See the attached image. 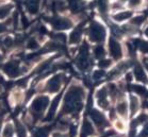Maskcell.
<instances>
[{
	"instance_id": "1",
	"label": "cell",
	"mask_w": 148,
	"mask_h": 137,
	"mask_svg": "<svg viewBox=\"0 0 148 137\" xmlns=\"http://www.w3.org/2000/svg\"><path fill=\"white\" fill-rule=\"evenodd\" d=\"M84 97V90L82 87L74 85L65 95L63 110L65 113H77L82 107V99Z\"/></svg>"
},
{
	"instance_id": "26",
	"label": "cell",
	"mask_w": 148,
	"mask_h": 137,
	"mask_svg": "<svg viewBox=\"0 0 148 137\" xmlns=\"http://www.w3.org/2000/svg\"><path fill=\"white\" fill-rule=\"evenodd\" d=\"M142 3V0H129V7L134 9V7H140Z\"/></svg>"
},
{
	"instance_id": "6",
	"label": "cell",
	"mask_w": 148,
	"mask_h": 137,
	"mask_svg": "<svg viewBox=\"0 0 148 137\" xmlns=\"http://www.w3.org/2000/svg\"><path fill=\"white\" fill-rule=\"evenodd\" d=\"M51 26L56 29V30H67L71 27V21L67 18H63V17H54L51 18L50 20Z\"/></svg>"
},
{
	"instance_id": "33",
	"label": "cell",
	"mask_w": 148,
	"mask_h": 137,
	"mask_svg": "<svg viewBox=\"0 0 148 137\" xmlns=\"http://www.w3.org/2000/svg\"><path fill=\"white\" fill-rule=\"evenodd\" d=\"M145 34H146V35H147V36H148V28H147V29H146V31H145Z\"/></svg>"
},
{
	"instance_id": "32",
	"label": "cell",
	"mask_w": 148,
	"mask_h": 137,
	"mask_svg": "<svg viewBox=\"0 0 148 137\" xmlns=\"http://www.w3.org/2000/svg\"><path fill=\"white\" fill-rule=\"evenodd\" d=\"M53 137H65V136L61 133H56V134H53Z\"/></svg>"
},
{
	"instance_id": "25",
	"label": "cell",
	"mask_w": 148,
	"mask_h": 137,
	"mask_svg": "<svg viewBox=\"0 0 148 137\" xmlns=\"http://www.w3.org/2000/svg\"><path fill=\"white\" fill-rule=\"evenodd\" d=\"M111 60H102L100 61V63H99V67H101V68H108V67L111 66Z\"/></svg>"
},
{
	"instance_id": "35",
	"label": "cell",
	"mask_w": 148,
	"mask_h": 137,
	"mask_svg": "<svg viewBox=\"0 0 148 137\" xmlns=\"http://www.w3.org/2000/svg\"><path fill=\"white\" fill-rule=\"evenodd\" d=\"M1 60H2V57H1V54H0V62H1Z\"/></svg>"
},
{
	"instance_id": "36",
	"label": "cell",
	"mask_w": 148,
	"mask_h": 137,
	"mask_svg": "<svg viewBox=\"0 0 148 137\" xmlns=\"http://www.w3.org/2000/svg\"><path fill=\"white\" fill-rule=\"evenodd\" d=\"M0 131H1V122H0Z\"/></svg>"
},
{
	"instance_id": "23",
	"label": "cell",
	"mask_w": 148,
	"mask_h": 137,
	"mask_svg": "<svg viewBox=\"0 0 148 137\" xmlns=\"http://www.w3.org/2000/svg\"><path fill=\"white\" fill-rule=\"evenodd\" d=\"M12 98H13V100L15 102H19L21 100V98H23V94H21V91L20 90H15L13 94H12Z\"/></svg>"
},
{
	"instance_id": "14",
	"label": "cell",
	"mask_w": 148,
	"mask_h": 137,
	"mask_svg": "<svg viewBox=\"0 0 148 137\" xmlns=\"http://www.w3.org/2000/svg\"><path fill=\"white\" fill-rule=\"evenodd\" d=\"M83 1L82 0H69L68 1V7L73 12H80L83 9Z\"/></svg>"
},
{
	"instance_id": "4",
	"label": "cell",
	"mask_w": 148,
	"mask_h": 137,
	"mask_svg": "<svg viewBox=\"0 0 148 137\" xmlns=\"http://www.w3.org/2000/svg\"><path fill=\"white\" fill-rule=\"evenodd\" d=\"M2 69H3L4 74H7L9 78H12V79L19 77L20 74L25 71V68L20 66L17 61H10V62H8L7 64L3 65Z\"/></svg>"
},
{
	"instance_id": "10",
	"label": "cell",
	"mask_w": 148,
	"mask_h": 137,
	"mask_svg": "<svg viewBox=\"0 0 148 137\" xmlns=\"http://www.w3.org/2000/svg\"><path fill=\"white\" fill-rule=\"evenodd\" d=\"M91 117H92V119H93V121L95 122V124L98 125V127H102V125H104V123H106L103 115L101 113H99L98 110H92Z\"/></svg>"
},
{
	"instance_id": "30",
	"label": "cell",
	"mask_w": 148,
	"mask_h": 137,
	"mask_svg": "<svg viewBox=\"0 0 148 137\" xmlns=\"http://www.w3.org/2000/svg\"><path fill=\"white\" fill-rule=\"evenodd\" d=\"M138 48L141 49L143 52H148V43H141V45H138Z\"/></svg>"
},
{
	"instance_id": "29",
	"label": "cell",
	"mask_w": 148,
	"mask_h": 137,
	"mask_svg": "<svg viewBox=\"0 0 148 137\" xmlns=\"http://www.w3.org/2000/svg\"><path fill=\"white\" fill-rule=\"evenodd\" d=\"M115 127H116V129H117L118 131H124L125 130L124 122H121V121H119V120L115 121Z\"/></svg>"
},
{
	"instance_id": "18",
	"label": "cell",
	"mask_w": 148,
	"mask_h": 137,
	"mask_svg": "<svg viewBox=\"0 0 148 137\" xmlns=\"http://www.w3.org/2000/svg\"><path fill=\"white\" fill-rule=\"evenodd\" d=\"M15 129H16V133L18 137H27V130L25 125H23L21 122L16 121L15 122Z\"/></svg>"
},
{
	"instance_id": "8",
	"label": "cell",
	"mask_w": 148,
	"mask_h": 137,
	"mask_svg": "<svg viewBox=\"0 0 148 137\" xmlns=\"http://www.w3.org/2000/svg\"><path fill=\"white\" fill-rule=\"evenodd\" d=\"M110 53L115 60H118L119 57H121V47L117 40H110Z\"/></svg>"
},
{
	"instance_id": "34",
	"label": "cell",
	"mask_w": 148,
	"mask_h": 137,
	"mask_svg": "<svg viewBox=\"0 0 148 137\" xmlns=\"http://www.w3.org/2000/svg\"><path fill=\"white\" fill-rule=\"evenodd\" d=\"M145 66H146V69H147V70H148V63L146 64V65H145Z\"/></svg>"
},
{
	"instance_id": "9",
	"label": "cell",
	"mask_w": 148,
	"mask_h": 137,
	"mask_svg": "<svg viewBox=\"0 0 148 137\" xmlns=\"http://www.w3.org/2000/svg\"><path fill=\"white\" fill-rule=\"evenodd\" d=\"M13 4L12 3H4L0 5V20L5 19L7 17H9L12 13L13 10Z\"/></svg>"
},
{
	"instance_id": "19",
	"label": "cell",
	"mask_w": 148,
	"mask_h": 137,
	"mask_svg": "<svg viewBox=\"0 0 148 137\" xmlns=\"http://www.w3.org/2000/svg\"><path fill=\"white\" fill-rule=\"evenodd\" d=\"M129 107H130L132 114H134L135 112L138 110V107H140V101H138V97H135V96H131V97H130Z\"/></svg>"
},
{
	"instance_id": "3",
	"label": "cell",
	"mask_w": 148,
	"mask_h": 137,
	"mask_svg": "<svg viewBox=\"0 0 148 137\" xmlns=\"http://www.w3.org/2000/svg\"><path fill=\"white\" fill-rule=\"evenodd\" d=\"M106 30L99 22H93L88 29V37L94 43H101L104 40Z\"/></svg>"
},
{
	"instance_id": "13",
	"label": "cell",
	"mask_w": 148,
	"mask_h": 137,
	"mask_svg": "<svg viewBox=\"0 0 148 137\" xmlns=\"http://www.w3.org/2000/svg\"><path fill=\"white\" fill-rule=\"evenodd\" d=\"M94 133V127L92 125L91 122L88 121H84L82 129H81V137H88V135Z\"/></svg>"
},
{
	"instance_id": "31",
	"label": "cell",
	"mask_w": 148,
	"mask_h": 137,
	"mask_svg": "<svg viewBox=\"0 0 148 137\" xmlns=\"http://www.w3.org/2000/svg\"><path fill=\"white\" fill-rule=\"evenodd\" d=\"M8 30V26L3 22H0V34L4 33Z\"/></svg>"
},
{
	"instance_id": "12",
	"label": "cell",
	"mask_w": 148,
	"mask_h": 137,
	"mask_svg": "<svg viewBox=\"0 0 148 137\" xmlns=\"http://www.w3.org/2000/svg\"><path fill=\"white\" fill-rule=\"evenodd\" d=\"M116 110H117V113L121 115V117H127L128 112H129V106H128L127 101H125V100L119 101V102H118V104H117Z\"/></svg>"
},
{
	"instance_id": "28",
	"label": "cell",
	"mask_w": 148,
	"mask_h": 137,
	"mask_svg": "<svg viewBox=\"0 0 148 137\" xmlns=\"http://www.w3.org/2000/svg\"><path fill=\"white\" fill-rule=\"evenodd\" d=\"M104 72L102 70H98V71H95L94 76H93V78H94V80H99V79H101V78L103 77Z\"/></svg>"
},
{
	"instance_id": "7",
	"label": "cell",
	"mask_w": 148,
	"mask_h": 137,
	"mask_svg": "<svg viewBox=\"0 0 148 137\" xmlns=\"http://www.w3.org/2000/svg\"><path fill=\"white\" fill-rule=\"evenodd\" d=\"M88 64H90V59H88V47L83 46L80 49V53H79V57L77 59V65L80 69L84 70L88 67Z\"/></svg>"
},
{
	"instance_id": "24",
	"label": "cell",
	"mask_w": 148,
	"mask_h": 137,
	"mask_svg": "<svg viewBox=\"0 0 148 137\" xmlns=\"http://www.w3.org/2000/svg\"><path fill=\"white\" fill-rule=\"evenodd\" d=\"M94 53L97 57H102L104 55V50L101 46H98L94 49Z\"/></svg>"
},
{
	"instance_id": "2",
	"label": "cell",
	"mask_w": 148,
	"mask_h": 137,
	"mask_svg": "<svg viewBox=\"0 0 148 137\" xmlns=\"http://www.w3.org/2000/svg\"><path fill=\"white\" fill-rule=\"evenodd\" d=\"M48 104H49V98L46 97V96H40V97H37L34 99L30 107L31 114L33 115L34 119L40 118L44 114V112L48 107Z\"/></svg>"
},
{
	"instance_id": "5",
	"label": "cell",
	"mask_w": 148,
	"mask_h": 137,
	"mask_svg": "<svg viewBox=\"0 0 148 137\" xmlns=\"http://www.w3.org/2000/svg\"><path fill=\"white\" fill-rule=\"evenodd\" d=\"M63 74H54L53 77L50 78L49 80L47 81V83H46V86H45V89L47 90L48 93H50V94H54V93H57L59 91L62 86V83H63Z\"/></svg>"
},
{
	"instance_id": "21",
	"label": "cell",
	"mask_w": 148,
	"mask_h": 137,
	"mask_svg": "<svg viewBox=\"0 0 148 137\" xmlns=\"http://www.w3.org/2000/svg\"><path fill=\"white\" fill-rule=\"evenodd\" d=\"M27 47L28 49H31V50H35V49H38L40 45H38V42H37L35 38H30L27 43Z\"/></svg>"
},
{
	"instance_id": "15",
	"label": "cell",
	"mask_w": 148,
	"mask_h": 137,
	"mask_svg": "<svg viewBox=\"0 0 148 137\" xmlns=\"http://www.w3.org/2000/svg\"><path fill=\"white\" fill-rule=\"evenodd\" d=\"M134 76L138 81H141V82H146V81H147V77H146V74H145V70L140 66V65H136V66H135Z\"/></svg>"
},
{
	"instance_id": "20",
	"label": "cell",
	"mask_w": 148,
	"mask_h": 137,
	"mask_svg": "<svg viewBox=\"0 0 148 137\" xmlns=\"http://www.w3.org/2000/svg\"><path fill=\"white\" fill-rule=\"evenodd\" d=\"M14 135V127L11 123H7L2 131V137H13Z\"/></svg>"
},
{
	"instance_id": "17",
	"label": "cell",
	"mask_w": 148,
	"mask_h": 137,
	"mask_svg": "<svg viewBox=\"0 0 148 137\" xmlns=\"http://www.w3.org/2000/svg\"><path fill=\"white\" fill-rule=\"evenodd\" d=\"M131 15H132V13L129 12V11H121L119 13L115 14L114 16H113V18H114L116 21H124V20H126V19H129Z\"/></svg>"
},
{
	"instance_id": "22",
	"label": "cell",
	"mask_w": 148,
	"mask_h": 137,
	"mask_svg": "<svg viewBox=\"0 0 148 137\" xmlns=\"http://www.w3.org/2000/svg\"><path fill=\"white\" fill-rule=\"evenodd\" d=\"M34 137H48V130L46 127H40L34 132Z\"/></svg>"
},
{
	"instance_id": "16",
	"label": "cell",
	"mask_w": 148,
	"mask_h": 137,
	"mask_svg": "<svg viewBox=\"0 0 148 137\" xmlns=\"http://www.w3.org/2000/svg\"><path fill=\"white\" fill-rule=\"evenodd\" d=\"M60 100H61V96H58V97L54 98V100L52 101L51 106H50V110H49V113H48V116H47L48 120H50L51 118L54 116V113H56V110H57L58 105H59V102H60Z\"/></svg>"
},
{
	"instance_id": "11",
	"label": "cell",
	"mask_w": 148,
	"mask_h": 137,
	"mask_svg": "<svg viewBox=\"0 0 148 137\" xmlns=\"http://www.w3.org/2000/svg\"><path fill=\"white\" fill-rule=\"evenodd\" d=\"M81 36H82V28L78 27L69 35V43L71 44H78L81 40Z\"/></svg>"
},
{
	"instance_id": "27",
	"label": "cell",
	"mask_w": 148,
	"mask_h": 137,
	"mask_svg": "<svg viewBox=\"0 0 148 137\" xmlns=\"http://www.w3.org/2000/svg\"><path fill=\"white\" fill-rule=\"evenodd\" d=\"M143 21H144V16H138L132 19L131 24L134 25V26H138V25H141Z\"/></svg>"
}]
</instances>
